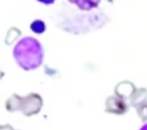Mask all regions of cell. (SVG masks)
I'll list each match as a JSON object with an SVG mask.
<instances>
[{
    "label": "cell",
    "instance_id": "obj_7",
    "mask_svg": "<svg viewBox=\"0 0 147 130\" xmlns=\"http://www.w3.org/2000/svg\"><path fill=\"white\" fill-rule=\"evenodd\" d=\"M136 113L142 121H147V102L136 108Z\"/></svg>",
    "mask_w": 147,
    "mask_h": 130
},
{
    "label": "cell",
    "instance_id": "obj_8",
    "mask_svg": "<svg viewBox=\"0 0 147 130\" xmlns=\"http://www.w3.org/2000/svg\"><path fill=\"white\" fill-rule=\"evenodd\" d=\"M0 130H15V129L9 124H3V125H1V127H0Z\"/></svg>",
    "mask_w": 147,
    "mask_h": 130
},
{
    "label": "cell",
    "instance_id": "obj_9",
    "mask_svg": "<svg viewBox=\"0 0 147 130\" xmlns=\"http://www.w3.org/2000/svg\"><path fill=\"white\" fill-rule=\"evenodd\" d=\"M139 130H147V124H144L143 126H142Z\"/></svg>",
    "mask_w": 147,
    "mask_h": 130
},
{
    "label": "cell",
    "instance_id": "obj_5",
    "mask_svg": "<svg viewBox=\"0 0 147 130\" xmlns=\"http://www.w3.org/2000/svg\"><path fill=\"white\" fill-rule=\"evenodd\" d=\"M147 102V89L137 88L131 98L129 99V104L131 107L138 108L142 104Z\"/></svg>",
    "mask_w": 147,
    "mask_h": 130
},
{
    "label": "cell",
    "instance_id": "obj_2",
    "mask_svg": "<svg viewBox=\"0 0 147 130\" xmlns=\"http://www.w3.org/2000/svg\"><path fill=\"white\" fill-rule=\"evenodd\" d=\"M42 105L43 100L37 93H30L27 96L13 94L10 98L7 99L5 107L10 113L22 112L26 117H32L40 112Z\"/></svg>",
    "mask_w": 147,
    "mask_h": 130
},
{
    "label": "cell",
    "instance_id": "obj_3",
    "mask_svg": "<svg viewBox=\"0 0 147 130\" xmlns=\"http://www.w3.org/2000/svg\"><path fill=\"white\" fill-rule=\"evenodd\" d=\"M129 105L127 101L118 96H110L105 101V112L114 115H124L127 113Z\"/></svg>",
    "mask_w": 147,
    "mask_h": 130
},
{
    "label": "cell",
    "instance_id": "obj_1",
    "mask_svg": "<svg viewBox=\"0 0 147 130\" xmlns=\"http://www.w3.org/2000/svg\"><path fill=\"white\" fill-rule=\"evenodd\" d=\"M13 56L23 70H32L37 68L42 64L43 49L38 40L32 36H27L16 44Z\"/></svg>",
    "mask_w": 147,
    "mask_h": 130
},
{
    "label": "cell",
    "instance_id": "obj_6",
    "mask_svg": "<svg viewBox=\"0 0 147 130\" xmlns=\"http://www.w3.org/2000/svg\"><path fill=\"white\" fill-rule=\"evenodd\" d=\"M45 23L41 20H35L30 23V29L35 34H42L45 30Z\"/></svg>",
    "mask_w": 147,
    "mask_h": 130
},
{
    "label": "cell",
    "instance_id": "obj_4",
    "mask_svg": "<svg viewBox=\"0 0 147 130\" xmlns=\"http://www.w3.org/2000/svg\"><path fill=\"white\" fill-rule=\"evenodd\" d=\"M136 87L132 82L130 81H122V82H119L117 84L115 88V93H116V96L120 97V98L124 99L125 101H127L129 102V99L131 98V96L134 95V93L136 92Z\"/></svg>",
    "mask_w": 147,
    "mask_h": 130
}]
</instances>
